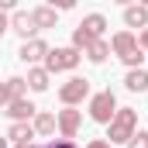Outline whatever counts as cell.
Segmentation results:
<instances>
[{
  "mask_svg": "<svg viewBox=\"0 0 148 148\" xmlns=\"http://www.w3.org/2000/svg\"><path fill=\"white\" fill-rule=\"evenodd\" d=\"M110 48H114V55L127 66V69H141V62H145L148 55L141 52V45H138V38L131 35V31H117L110 41Z\"/></svg>",
  "mask_w": 148,
  "mask_h": 148,
  "instance_id": "6da1fadb",
  "label": "cell"
},
{
  "mask_svg": "<svg viewBox=\"0 0 148 148\" xmlns=\"http://www.w3.org/2000/svg\"><path fill=\"white\" fill-rule=\"evenodd\" d=\"M134 131H138V110L134 107H117L110 121V145H127L131 138H134Z\"/></svg>",
  "mask_w": 148,
  "mask_h": 148,
  "instance_id": "7a4b0ae2",
  "label": "cell"
},
{
  "mask_svg": "<svg viewBox=\"0 0 148 148\" xmlns=\"http://www.w3.org/2000/svg\"><path fill=\"white\" fill-rule=\"evenodd\" d=\"M114 114H117V97H114V90H100V93L90 97V117H93L97 124H110Z\"/></svg>",
  "mask_w": 148,
  "mask_h": 148,
  "instance_id": "3957f363",
  "label": "cell"
},
{
  "mask_svg": "<svg viewBox=\"0 0 148 148\" xmlns=\"http://www.w3.org/2000/svg\"><path fill=\"white\" fill-rule=\"evenodd\" d=\"M79 52H76L73 45L69 48H48V59H45V73L52 76V73H69V69H76L79 66Z\"/></svg>",
  "mask_w": 148,
  "mask_h": 148,
  "instance_id": "277c9868",
  "label": "cell"
},
{
  "mask_svg": "<svg viewBox=\"0 0 148 148\" xmlns=\"http://www.w3.org/2000/svg\"><path fill=\"white\" fill-rule=\"evenodd\" d=\"M86 97H90V79H86V76H73L69 83H62V86H59V100H62L66 107L83 103Z\"/></svg>",
  "mask_w": 148,
  "mask_h": 148,
  "instance_id": "5b68a950",
  "label": "cell"
},
{
  "mask_svg": "<svg viewBox=\"0 0 148 148\" xmlns=\"http://www.w3.org/2000/svg\"><path fill=\"white\" fill-rule=\"evenodd\" d=\"M17 59L28 62V66H35V62H41V59H48V41H41V38L24 41V45L17 48Z\"/></svg>",
  "mask_w": 148,
  "mask_h": 148,
  "instance_id": "8992f818",
  "label": "cell"
},
{
  "mask_svg": "<svg viewBox=\"0 0 148 148\" xmlns=\"http://www.w3.org/2000/svg\"><path fill=\"white\" fill-rule=\"evenodd\" d=\"M10 31H14V35H21L24 41H31V38L38 35L35 21H31V10H14V14H10Z\"/></svg>",
  "mask_w": 148,
  "mask_h": 148,
  "instance_id": "52a82bcc",
  "label": "cell"
},
{
  "mask_svg": "<svg viewBox=\"0 0 148 148\" xmlns=\"http://www.w3.org/2000/svg\"><path fill=\"white\" fill-rule=\"evenodd\" d=\"M55 124H59L62 138H73L76 131H79V124H83V114L73 110V107H66V110H59V114H55Z\"/></svg>",
  "mask_w": 148,
  "mask_h": 148,
  "instance_id": "ba28073f",
  "label": "cell"
},
{
  "mask_svg": "<svg viewBox=\"0 0 148 148\" xmlns=\"http://www.w3.org/2000/svg\"><path fill=\"white\" fill-rule=\"evenodd\" d=\"M35 114H38V107L24 97V100H14L10 107H7V117L14 121V124H28V121H35Z\"/></svg>",
  "mask_w": 148,
  "mask_h": 148,
  "instance_id": "9c48e42d",
  "label": "cell"
},
{
  "mask_svg": "<svg viewBox=\"0 0 148 148\" xmlns=\"http://www.w3.org/2000/svg\"><path fill=\"white\" fill-rule=\"evenodd\" d=\"M124 24H127V28H148V7L145 3L124 7Z\"/></svg>",
  "mask_w": 148,
  "mask_h": 148,
  "instance_id": "30bf717a",
  "label": "cell"
},
{
  "mask_svg": "<svg viewBox=\"0 0 148 148\" xmlns=\"http://www.w3.org/2000/svg\"><path fill=\"white\" fill-rule=\"evenodd\" d=\"M31 21H35V28H38V31H41V28H55L59 14H55L48 3H41V7H35V10H31Z\"/></svg>",
  "mask_w": 148,
  "mask_h": 148,
  "instance_id": "8fae6325",
  "label": "cell"
},
{
  "mask_svg": "<svg viewBox=\"0 0 148 148\" xmlns=\"http://www.w3.org/2000/svg\"><path fill=\"white\" fill-rule=\"evenodd\" d=\"M31 138H35L31 124H10L7 127V141H14V145H31Z\"/></svg>",
  "mask_w": 148,
  "mask_h": 148,
  "instance_id": "7c38bea8",
  "label": "cell"
},
{
  "mask_svg": "<svg viewBox=\"0 0 148 148\" xmlns=\"http://www.w3.org/2000/svg\"><path fill=\"white\" fill-rule=\"evenodd\" d=\"M124 86H127L131 93H145V90H148V73H145V69H127Z\"/></svg>",
  "mask_w": 148,
  "mask_h": 148,
  "instance_id": "4fadbf2b",
  "label": "cell"
},
{
  "mask_svg": "<svg viewBox=\"0 0 148 148\" xmlns=\"http://www.w3.org/2000/svg\"><path fill=\"white\" fill-rule=\"evenodd\" d=\"M48 79H52V76L45 73V66H35V69H28V86H31L35 93H45V90H48Z\"/></svg>",
  "mask_w": 148,
  "mask_h": 148,
  "instance_id": "5bb4252c",
  "label": "cell"
},
{
  "mask_svg": "<svg viewBox=\"0 0 148 148\" xmlns=\"http://www.w3.org/2000/svg\"><path fill=\"white\" fill-rule=\"evenodd\" d=\"M79 28H86L93 38H100L103 31H107V17H103V14H86V17L79 21Z\"/></svg>",
  "mask_w": 148,
  "mask_h": 148,
  "instance_id": "9a60e30c",
  "label": "cell"
},
{
  "mask_svg": "<svg viewBox=\"0 0 148 148\" xmlns=\"http://www.w3.org/2000/svg\"><path fill=\"white\" fill-rule=\"evenodd\" d=\"M31 127H35V134H52V131L59 127V124H55V114L38 110V114H35V124H31Z\"/></svg>",
  "mask_w": 148,
  "mask_h": 148,
  "instance_id": "2e32d148",
  "label": "cell"
},
{
  "mask_svg": "<svg viewBox=\"0 0 148 148\" xmlns=\"http://www.w3.org/2000/svg\"><path fill=\"white\" fill-rule=\"evenodd\" d=\"M107 55H110V41H103V38H100V41H93V45L86 48V59H90V62H97V66H100V62H107Z\"/></svg>",
  "mask_w": 148,
  "mask_h": 148,
  "instance_id": "e0dca14e",
  "label": "cell"
},
{
  "mask_svg": "<svg viewBox=\"0 0 148 148\" xmlns=\"http://www.w3.org/2000/svg\"><path fill=\"white\" fill-rule=\"evenodd\" d=\"M127 148H148V131H134V138L127 141Z\"/></svg>",
  "mask_w": 148,
  "mask_h": 148,
  "instance_id": "ac0fdd59",
  "label": "cell"
},
{
  "mask_svg": "<svg viewBox=\"0 0 148 148\" xmlns=\"http://www.w3.org/2000/svg\"><path fill=\"white\" fill-rule=\"evenodd\" d=\"M10 103H14V93L7 83H0V107H10Z\"/></svg>",
  "mask_w": 148,
  "mask_h": 148,
  "instance_id": "d6986e66",
  "label": "cell"
},
{
  "mask_svg": "<svg viewBox=\"0 0 148 148\" xmlns=\"http://www.w3.org/2000/svg\"><path fill=\"white\" fill-rule=\"evenodd\" d=\"M41 148H76V145L69 141V138H55V141H45Z\"/></svg>",
  "mask_w": 148,
  "mask_h": 148,
  "instance_id": "ffe728a7",
  "label": "cell"
},
{
  "mask_svg": "<svg viewBox=\"0 0 148 148\" xmlns=\"http://www.w3.org/2000/svg\"><path fill=\"white\" fill-rule=\"evenodd\" d=\"M7 31H10V17H7V14H3V10H0V38L7 35Z\"/></svg>",
  "mask_w": 148,
  "mask_h": 148,
  "instance_id": "44dd1931",
  "label": "cell"
},
{
  "mask_svg": "<svg viewBox=\"0 0 148 148\" xmlns=\"http://www.w3.org/2000/svg\"><path fill=\"white\" fill-rule=\"evenodd\" d=\"M138 45H141V52H145V55H148V28H145V31H141V38H138Z\"/></svg>",
  "mask_w": 148,
  "mask_h": 148,
  "instance_id": "7402d4cb",
  "label": "cell"
},
{
  "mask_svg": "<svg viewBox=\"0 0 148 148\" xmlns=\"http://www.w3.org/2000/svg\"><path fill=\"white\" fill-rule=\"evenodd\" d=\"M86 148H110V141H90Z\"/></svg>",
  "mask_w": 148,
  "mask_h": 148,
  "instance_id": "603a6c76",
  "label": "cell"
},
{
  "mask_svg": "<svg viewBox=\"0 0 148 148\" xmlns=\"http://www.w3.org/2000/svg\"><path fill=\"white\" fill-rule=\"evenodd\" d=\"M0 148H7V138H0Z\"/></svg>",
  "mask_w": 148,
  "mask_h": 148,
  "instance_id": "cb8c5ba5",
  "label": "cell"
},
{
  "mask_svg": "<svg viewBox=\"0 0 148 148\" xmlns=\"http://www.w3.org/2000/svg\"><path fill=\"white\" fill-rule=\"evenodd\" d=\"M14 148H35V145H14Z\"/></svg>",
  "mask_w": 148,
  "mask_h": 148,
  "instance_id": "d4e9b609",
  "label": "cell"
}]
</instances>
